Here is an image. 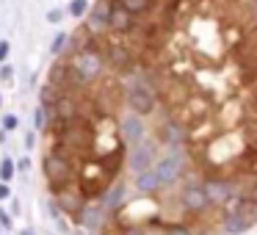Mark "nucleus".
Here are the masks:
<instances>
[{
	"instance_id": "obj_7",
	"label": "nucleus",
	"mask_w": 257,
	"mask_h": 235,
	"mask_svg": "<svg viewBox=\"0 0 257 235\" xmlns=\"http://www.w3.org/2000/svg\"><path fill=\"white\" fill-rule=\"evenodd\" d=\"M111 9L113 3L111 0H97V6H89V12H86V28H89V34H105L108 31V20H111Z\"/></svg>"
},
{
	"instance_id": "obj_24",
	"label": "nucleus",
	"mask_w": 257,
	"mask_h": 235,
	"mask_svg": "<svg viewBox=\"0 0 257 235\" xmlns=\"http://www.w3.org/2000/svg\"><path fill=\"white\" fill-rule=\"evenodd\" d=\"M17 125H20V119L14 116V113H6V116H3V130H17Z\"/></svg>"
},
{
	"instance_id": "obj_25",
	"label": "nucleus",
	"mask_w": 257,
	"mask_h": 235,
	"mask_svg": "<svg viewBox=\"0 0 257 235\" xmlns=\"http://www.w3.org/2000/svg\"><path fill=\"white\" fill-rule=\"evenodd\" d=\"M61 20H64V12H61V9H50V12H47V23L58 25Z\"/></svg>"
},
{
	"instance_id": "obj_10",
	"label": "nucleus",
	"mask_w": 257,
	"mask_h": 235,
	"mask_svg": "<svg viewBox=\"0 0 257 235\" xmlns=\"http://www.w3.org/2000/svg\"><path fill=\"white\" fill-rule=\"evenodd\" d=\"M152 158H155V144L147 141V139L136 141L133 150H130V169H133L136 174L144 172V169L152 166Z\"/></svg>"
},
{
	"instance_id": "obj_32",
	"label": "nucleus",
	"mask_w": 257,
	"mask_h": 235,
	"mask_svg": "<svg viewBox=\"0 0 257 235\" xmlns=\"http://www.w3.org/2000/svg\"><path fill=\"white\" fill-rule=\"evenodd\" d=\"M34 141H36V136H34V133H28V136H25V147H28V150L34 147Z\"/></svg>"
},
{
	"instance_id": "obj_11",
	"label": "nucleus",
	"mask_w": 257,
	"mask_h": 235,
	"mask_svg": "<svg viewBox=\"0 0 257 235\" xmlns=\"http://www.w3.org/2000/svg\"><path fill=\"white\" fill-rule=\"evenodd\" d=\"M108 31H113V34H130V31H136V17L130 12H124L119 3H113L111 20H108Z\"/></svg>"
},
{
	"instance_id": "obj_29",
	"label": "nucleus",
	"mask_w": 257,
	"mask_h": 235,
	"mask_svg": "<svg viewBox=\"0 0 257 235\" xmlns=\"http://www.w3.org/2000/svg\"><path fill=\"white\" fill-rule=\"evenodd\" d=\"M12 191H9V183H0V199H9Z\"/></svg>"
},
{
	"instance_id": "obj_2",
	"label": "nucleus",
	"mask_w": 257,
	"mask_h": 235,
	"mask_svg": "<svg viewBox=\"0 0 257 235\" xmlns=\"http://www.w3.org/2000/svg\"><path fill=\"white\" fill-rule=\"evenodd\" d=\"M72 155L75 152H69L67 147H58V144L45 155V177H47V183H50L53 194L67 188V185H72V180H75Z\"/></svg>"
},
{
	"instance_id": "obj_28",
	"label": "nucleus",
	"mask_w": 257,
	"mask_h": 235,
	"mask_svg": "<svg viewBox=\"0 0 257 235\" xmlns=\"http://www.w3.org/2000/svg\"><path fill=\"white\" fill-rule=\"evenodd\" d=\"M0 227H3V229H12V216H9L6 210H0Z\"/></svg>"
},
{
	"instance_id": "obj_22",
	"label": "nucleus",
	"mask_w": 257,
	"mask_h": 235,
	"mask_svg": "<svg viewBox=\"0 0 257 235\" xmlns=\"http://www.w3.org/2000/svg\"><path fill=\"white\" fill-rule=\"evenodd\" d=\"M67 42H69V36H67V34H58L56 39H53V45H50V53H53V56H58V53H61L64 47H67Z\"/></svg>"
},
{
	"instance_id": "obj_34",
	"label": "nucleus",
	"mask_w": 257,
	"mask_h": 235,
	"mask_svg": "<svg viewBox=\"0 0 257 235\" xmlns=\"http://www.w3.org/2000/svg\"><path fill=\"white\" fill-rule=\"evenodd\" d=\"M20 235H34V232H31V229H23V232H20Z\"/></svg>"
},
{
	"instance_id": "obj_15",
	"label": "nucleus",
	"mask_w": 257,
	"mask_h": 235,
	"mask_svg": "<svg viewBox=\"0 0 257 235\" xmlns=\"http://www.w3.org/2000/svg\"><path fill=\"white\" fill-rule=\"evenodd\" d=\"M136 188H139L141 194H155L163 185H161V180H158L155 169H144V172H139V177H136Z\"/></svg>"
},
{
	"instance_id": "obj_16",
	"label": "nucleus",
	"mask_w": 257,
	"mask_h": 235,
	"mask_svg": "<svg viewBox=\"0 0 257 235\" xmlns=\"http://www.w3.org/2000/svg\"><path fill=\"white\" fill-rule=\"evenodd\" d=\"M116 3L124 9V12L133 14V17H139V14H147L152 6H155V0H116Z\"/></svg>"
},
{
	"instance_id": "obj_3",
	"label": "nucleus",
	"mask_w": 257,
	"mask_h": 235,
	"mask_svg": "<svg viewBox=\"0 0 257 235\" xmlns=\"http://www.w3.org/2000/svg\"><path fill=\"white\" fill-rule=\"evenodd\" d=\"M155 89H152L150 83H141V80H136V83L127 86V105L130 111H136L139 116H147V113L155 111Z\"/></svg>"
},
{
	"instance_id": "obj_33",
	"label": "nucleus",
	"mask_w": 257,
	"mask_h": 235,
	"mask_svg": "<svg viewBox=\"0 0 257 235\" xmlns=\"http://www.w3.org/2000/svg\"><path fill=\"white\" fill-rule=\"evenodd\" d=\"M144 235H163V227H161V232H144Z\"/></svg>"
},
{
	"instance_id": "obj_31",
	"label": "nucleus",
	"mask_w": 257,
	"mask_h": 235,
	"mask_svg": "<svg viewBox=\"0 0 257 235\" xmlns=\"http://www.w3.org/2000/svg\"><path fill=\"white\" fill-rule=\"evenodd\" d=\"M17 169H23V172H28V169H31V161H28V158H23V161L17 163Z\"/></svg>"
},
{
	"instance_id": "obj_30",
	"label": "nucleus",
	"mask_w": 257,
	"mask_h": 235,
	"mask_svg": "<svg viewBox=\"0 0 257 235\" xmlns=\"http://www.w3.org/2000/svg\"><path fill=\"white\" fill-rule=\"evenodd\" d=\"M122 235H144V229L141 227H127V229H122Z\"/></svg>"
},
{
	"instance_id": "obj_12",
	"label": "nucleus",
	"mask_w": 257,
	"mask_h": 235,
	"mask_svg": "<svg viewBox=\"0 0 257 235\" xmlns=\"http://www.w3.org/2000/svg\"><path fill=\"white\" fill-rule=\"evenodd\" d=\"M119 130H122V136H124L127 141H133V144L144 139V122H141L139 113H127V116H122Z\"/></svg>"
},
{
	"instance_id": "obj_13",
	"label": "nucleus",
	"mask_w": 257,
	"mask_h": 235,
	"mask_svg": "<svg viewBox=\"0 0 257 235\" xmlns=\"http://www.w3.org/2000/svg\"><path fill=\"white\" fill-rule=\"evenodd\" d=\"M72 185H67V188H61V191H56V196H58V202H56V207H64L67 213H78L80 207H83V194H72Z\"/></svg>"
},
{
	"instance_id": "obj_17",
	"label": "nucleus",
	"mask_w": 257,
	"mask_h": 235,
	"mask_svg": "<svg viewBox=\"0 0 257 235\" xmlns=\"http://www.w3.org/2000/svg\"><path fill=\"white\" fill-rule=\"evenodd\" d=\"M122 196H124V185H122V183H116V185L111 188V194H108V199H105V207L113 213L119 205H122Z\"/></svg>"
},
{
	"instance_id": "obj_6",
	"label": "nucleus",
	"mask_w": 257,
	"mask_h": 235,
	"mask_svg": "<svg viewBox=\"0 0 257 235\" xmlns=\"http://www.w3.org/2000/svg\"><path fill=\"white\" fill-rule=\"evenodd\" d=\"M183 152L180 150H172V152H166V155L158 161V166H155V174H158V180H161V185H169V183H174V180L183 174Z\"/></svg>"
},
{
	"instance_id": "obj_27",
	"label": "nucleus",
	"mask_w": 257,
	"mask_h": 235,
	"mask_svg": "<svg viewBox=\"0 0 257 235\" xmlns=\"http://www.w3.org/2000/svg\"><path fill=\"white\" fill-rule=\"evenodd\" d=\"M12 75H14V69L3 61V67H0V80H12Z\"/></svg>"
},
{
	"instance_id": "obj_26",
	"label": "nucleus",
	"mask_w": 257,
	"mask_h": 235,
	"mask_svg": "<svg viewBox=\"0 0 257 235\" xmlns=\"http://www.w3.org/2000/svg\"><path fill=\"white\" fill-rule=\"evenodd\" d=\"M9 50H12L9 39H0V64H3V61H9Z\"/></svg>"
},
{
	"instance_id": "obj_5",
	"label": "nucleus",
	"mask_w": 257,
	"mask_h": 235,
	"mask_svg": "<svg viewBox=\"0 0 257 235\" xmlns=\"http://www.w3.org/2000/svg\"><path fill=\"white\" fill-rule=\"evenodd\" d=\"M180 205H183L185 213H194V216L205 213L207 207H210V199H207L202 183H188V185H185L183 194H180Z\"/></svg>"
},
{
	"instance_id": "obj_14",
	"label": "nucleus",
	"mask_w": 257,
	"mask_h": 235,
	"mask_svg": "<svg viewBox=\"0 0 257 235\" xmlns=\"http://www.w3.org/2000/svg\"><path fill=\"white\" fill-rule=\"evenodd\" d=\"M249 227H254V221H249V218H246L243 213H238V210H229L227 218H224V229H227L229 235H240Z\"/></svg>"
},
{
	"instance_id": "obj_8",
	"label": "nucleus",
	"mask_w": 257,
	"mask_h": 235,
	"mask_svg": "<svg viewBox=\"0 0 257 235\" xmlns=\"http://www.w3.org/2000/svg\"><path fill=\"white\" fill-rule=\"evenodd\" d=\"M53 125H67V122H75V119L80 116L78 113V102H75L72 94H56V100H53Z\"/></svg>"
},
{
	"instance_id": "obj_36",
	"label": "nucleus",
	"mask_w": 257,
	"mask_h": 235,
	"mask_svg": "<svg viewBox=\"0 0 257 235\" xmlns=\"http://www.w3.org/2000/svg\"><path fill=\"white\" fill-rule=\"evenodd\" d=\"M0 102H3V100H0Z\"/></svg>"
},
{
	"instance_id": "obj_23",
	"label": "nucleus",
	"mask_w": 257,
	"mask_h": 235,
	"mask_svg": "<svg viewBox=\"0 0 257 235\" xmlns=\"http://www.w3.org/2000/svg\"><path fill=\"white\" fill-rule=\"evenodd\" d=\"M53 100H56V86H45L42 89V105H50Z\"/></svg>"
},
{
	"instance_id": "obj_20",
	"label": "nucleus",
	"mask_w": 257,
	"mask_h": 235,
	"mask_svg": "<svg viewBox=\"0 0 257 235\" xmlns=\"http://www.w3.org/2000/svg\"><path fill=\"white\" fill-rule=\"evenodd\" d=\"M67 12L72 14L75 20L86 17V12H89V0H72V3H69V9H67Z\"/></svg>"
},
{
	"instance_id": "obj_4",
	"label": "nucleus",
	"mask_w": 257,
	"mask_h": 235,
	"mask_svg": "<svg viewBox=\"0 0 257 235\" xmlns=\"http://www.w3.org/2000/svg\"><path fill=\"white\" fill-rule=\"evenodd\" d=\"M102 58H105V64L113 69V72H119V75L133 72V67H136L133 50H130L127 45H122V42H105V53H102Z\"/></svg>"
},
{
	"instance_id": "obj_18",
	"label": "nucleus",
	"mask_w": 257,
	"mask_h": 235,
	"mask_svg": "<svg viewBox=\"0 0 257 235\" xmlns=\"http://www.w3.org/2000/svg\"><path fill=\"white\" fill-rule=\"evenodd\" d=\"M14 174H17V163L12 158H3L0 161V183H12Z\"/></svg>"
},
{
	"instance_id": "obj_35",
	"label": "nucleus",
	"mask_w": 257,
	"mask_h": 235,
	"mask_svg": "<svg viewBox=\"0 0 257 235\" xmlns=\"http://www.w3.org/2000/svg\"><path fill=\"white\" fill-rule=\"evenodd\" d=\"M254 105H257V97H254Z\"/></svg>"
},
{
	"instance_id": "obj_1",
	"label": "nucleus",
	"mask_w": 257,
	"mask_h": 235,
	"mask_svg": "<svg viewBox=\"0 0 257 235\" xmlns=\"http://www.w3.org/2000/svg\"><path fill=\"white\" fill-rule=\"evenodd\" d=\"M67 67H69V86L72 83L89 86L102 75L105 58H102V50L94 45V42H86V45H80L78 50H75L72 61H69Z\"/></svg>"
},
{
	"instance_id": "obj_19",
	"label": "nucleus",
	"mask_w": 257,
	"mask_h": 235,
	"mask_svg": "<svg viewBox=\"0 0 257 235\" xmlns=\"http://www.w3.org/2000/svg\"><path fill=\"white\" fill-rule=\"evenodd\" d=\"M163 235H194L188 224H180V221H172V224H163Z\"/></svg>"
},
{
	"instance_id": "obj_21",
	"label": "nucleus",
	"mask_w": 257,
	"mask_h": 235,
	"mask_svg": "<svg viewBox=\"0 0 257 235\" xmlns=\"http://www.w3.org/2000/svg\"><path fill=\"white\" fill-rule=\"evenodd\" d=\"M47 116H50V108H47V105L36 108V130H45L47 128Z\"/></svg>"
},
{
	"instance_id": "obj_9",
	"label": "nucleus",
	"mask_w": 257,
	"mask_h": 235,
	"mask_svg": "<svg viewBox=\"0 0 257 235\" xmlns=\"http://www.w3.org/2000/svg\"><path fill=\"white\" fill-rule=\"evenodd\" d=\"M202 188H205L210 205H227V202L235 196V185L229 183V180H224V177H210L207 183H202Z\"/></svg>"
}]
</instances>
